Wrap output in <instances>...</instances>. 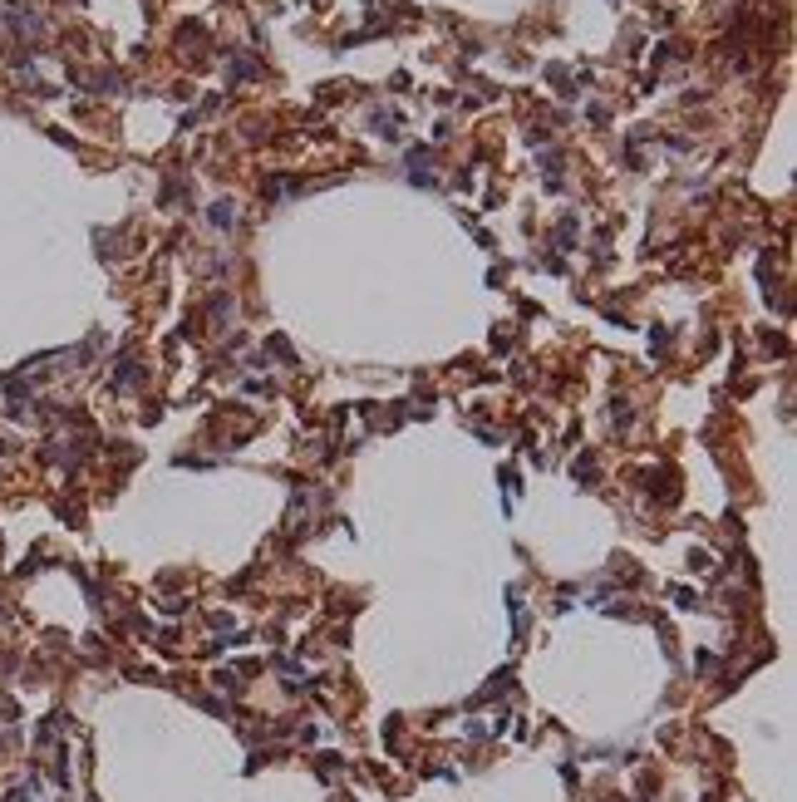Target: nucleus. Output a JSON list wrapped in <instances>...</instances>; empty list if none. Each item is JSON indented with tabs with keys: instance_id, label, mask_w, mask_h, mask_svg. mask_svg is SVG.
<instances>
[{
	"instance_id": "obj_1",
	"label": "nucleus",
	"mask_w": 797,
	"mask_h": 802,
	"mask_svg": "<svg viewBox=\"0 0 797 802\" xmlns=\"http://www.w3.org/2000/svg\"><path fill=\"white\" fill-rule=\"evenodd\" d=\"M231 217H236V212H231V202H217V207H212V222H217V226H231Z\"/></svg>"
}]
</instances>
